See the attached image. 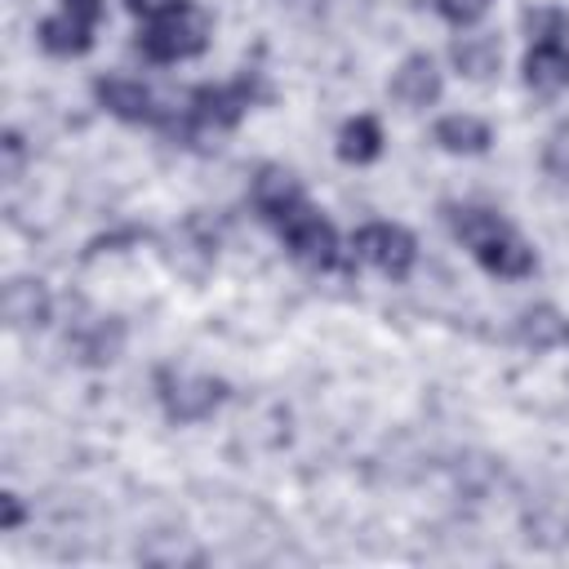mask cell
<instances>
[{
	"label": "cell",
	"mask_w": 569,
	"mask_h": 569,
	"mask_svg": "<svg viewBox=\"0 0 569 569\" xmlns=\"http://www.w3.org/2000/svg\"><path fill=\"white\" fill-rule=\"evenodd\" d=\"M249 200H253V209H258L267 222H276V227H280L289 213H298V209L307 204L298 173H293V169H284V164H262V169L253 173Z\"/></svg>",
	"instance_id": "obj_8"
},
{
	"label": "cell",
	"mask_w": 569,
	"mask_h": 569,
	"mask_svg": "<svg viewBox=\"0 0 569 569\" xmlns=\"http://www.w3.org/2000/svg\"><path fill=\"white\" fill-rule=\"evenodd\" d=\"M445 222H449V231L471 249V258L489 276H502V280L533 276L538 253L502 213L480 209V204H445Z\"/></svg>",
	"instance_id": "obj_1"
},
{
	"label": "cell",
	"mask_w": 569,
	"mask_h": 569,
	"mask_svg": "<svg viewBox=\"0 0 569 569\" xmlns=\"http://www.w3.org/2000/svg\"><path fill=\"white\" fill-rule=\"evenodd\" d=\"M511 333H516V342L525 351H556V347L569 342V316L560 307H551V302H533V307H525L516 316Z\"/></svg>",
	"instance_id": "obj_11"
},
{
	"label": "cell",
	"mask_w": 569,
	"mask_h": 569,
	"mask_svg": "<svg viewBox=\"0 0 569 569\" xmlns=\"http://www.w3.org/2000/svg\"><path fill=\"white\" fill-rule=\"evenodd\" d=\"M36 40L53 58H80V53L93 49V27L80 22V18H71V13H53V18H40Z\"/></svg>",
	"instance_id": "obj_14"
},
{
	"label": "cell",
	"mask_w": 569,
	"mask_h": 569,
	"mask_svg": "<svg viewBox=\"0 0 569 569\" xmlns=\"http://www.w3.org/2000/svg\"><path fill=\"white\" fill-rule=\"evenodd\" d=\"M351 249H356L360 262H369L387 280H405L413 271V262H418V240L400 222H365L351 236Z\"/></svg>",
	"instance_id": "obj_5"
},
{
	"label": "cell",
	"mask_w": 569,
	"mask_h": 569,
	"mask_svg": "<svg viewBox=\"0 0 569 569\" xmlns=\"http://www.w3.org/2000/svg\"><path fill=\"white\" fill-rule=\"evenodd\" d=\"M445 93V76L436 67L431 53H409L396 71H391V98L405 102L409 111H422V107H436Z\"/></svg>",
	"instance_id": "obj_9"
},
{
	"label": "cell",
	"mask_w": 569,
	"mask_h": 569,
	"mask_svg": "<svg viewBox=\"0 0 569 569\" xmlns=\"http://www.w3.org/2000/svg\"><path fill=\"white\" fill-rule=\"evenodd\" d=\"M262 98V84L253 71L236 76L231 84H200L187 102V120L182 129H173L182 142H200V138H218L227 129L240 124V116Z\"/></svg>",
	"instance_id": "obj_2"
},
{
	"label": "cell",
	"mask_w": 569,
	"mask_h": 569,
	"mask_svg": "<svg viewBox=\"0 0 569 569\" xmlns=\"http://www.w3.org/2000/svg\"><path fill=\"white\" fill-rule=\"evenodd\" d=\"M436 4V13L445 18V22H453V27H471V22H480L485 13H489V0H431Z\"/></svg>",
	"instance_id": "obj_20"
},
{
	"label": "cell",
	"mask_w": 569,
	"mask_h": 569,
	"mask_svg": "<svg viewBox=\"0 0 569 569\" xmlns=\"http://www.w3.org/2000/svg\"><path fill=\"white\" fill-rule=\"evenodd\" d=\"M525 84L538 93L569 89V44H529L525 53Z\"/></svg>",
	"instance_id": "obj_15"
},
{
	"label": "cell",
	"mask_w": 569,
	"mask_h": 569,
	"mask_svg": "<svg viewBox=\"0 0 569 569\" xmlns=\"http://www.w3.org/2000/svg\"><path fill=\"white\" fill-rule=\"evenodd\" d=\"M22 520H27L22 498H18V493H0V529H4V533H13Z\"/></svg>",
	"instance_id": "obj_23"
},
{
	"label": "cell",
	"mask_w": 569,
	"mask_h": 569,
	"mask_svg": "<svg viewBox=\"0 0 569 569\" xmlns=\"http://www.w3.org/2000/svg\"><path fill=\"white\" fill-rule=\"evenodd\" d=\"M120 347H124V320H116V316H102L71 338V351L80 365H111L120 356Z\"/></svg>",
	"instance_id": "obj_16"
},
{
	"label": "cell",
	"mask_w": 569,
	"mask_h": 569,
	"mask_svg": "<svg viewBox=\"0 0 569 569\" xmlns=\"http://www.w3.org/2000/svg\"><path fill=\"white\" fill-rule=\"evenodd\" d=\"M520 27L529 36V44H565L569 36V13L560 4H533L520 13Z\"/></svg>",
	"instance_id": "obj_18"
},
{
	"label": "cell",
	"mask_w": 569,
	"mask_h": 569,
	"mask_svg": "<svg viewBox=\"0 0 569 569\" xmlns=\"http://www.w3.org/2000/svg\"><path fill=\"white\" fill-rule=\"evenodd\" d=\"M178 0H124V9L133 13V18H142V22H151V18H160L164 9H173Z\"/></svg>",
	"instance_id": "obj_24"
},
{
	"label": "cell",
	"mask_w": 569,
	"mask_h": 569,
	"mask_svg": "<svg viewBox=\"0 0 569 569\" xmlns=\"http://www.w3.org/2000/svg\"><path fill=\"white\" fill-rule=\"evenodd\" d=\"M378 156H382V124H378L369 111L351 116V120L338 129V160H342V164H369V160H378Z\"/></svg>",
	"instance_id": "obj_17"
},
{
	"label": "cell",
	"mask_w": 569,
	"mask_h": 569,
	"mask_svg": "<svg viewBox=\"0 0 569 569\" xmlns=\"http://www.w3.org/2000/svg\"><path fill=\"white\" fill-rule=\"evenodd\" d=\"M542 173L560 187H569V124H560L547 142H542Z\"/></svg>",
	"instance_id": "obj_19"
},
{
	"label": "cell",
	"mask_w": 569,
	"mask_h": 569,
	"mask_svg": "<svg viewBox=\"0 0 569 569\" xmlns=\"http://www.w3.org/2000/svg\"><path fill=\"white\" fill-rule=\"evenodd\" d=\"M62 13H71V18L89 22V27H98L102 13H107V0H62Z\"/></svg>",
	"instance_id": "obj_22"
},
{
	"label": "cell",
	"mask_w": 569,
	"mask_h": 569,
	"mask_svg": "<svg viewBox=\"0 0 569 569\" xmlns=\"http://www.w3.org/2000/svg\"><path fill=\"white\" fill-rule=\"evenodd\" d=\"M280 240H284L289 258L302 262V267H311V271L338 267V231H333V222H329L320 209H311V204H302L298 213H289V218L280 222Z\"/></svg>",
	"instance_id": "obj_6"
},
{
	"label": "cell",
	"mask_w": 569,
	"mask_h": 569,
	"mask_svg": "<svg viewBox=\"0 0 569 569\" xmlns=\"http://www.w3.org/2000/svg\"><path fill=\"white\" fill-rule=\"evenodd\" d=\"M156 396L164 405V418L187 427V422H204L222 409V400L231 396V387L213 373H178V369H160L156 373Z\"/></svg>",
	"instance_id": "obj_4"
},
{
	"label": "cell",
	"mask_w": 569,
	"mask_h": 569,
	"mask_svg": "<svg viewBox=\"0 0 569 569\" xmlns=\"http://www.w3.org/2000/svg\"><path fill=\"white\" fill-rule=\"evenodd\" d=\"M209 36H213V18L200 4L178 0L173 9H164L142 27L138 53L151 62H182V58H200L209 49Z\"/></svg>",
	"instance_id": "obj_3"
},
{
	"label": "cell",
	"mask_w": 569,
	"mask_h": 569,
	"mask_svg": "<svg viewBox=\"0 0 569 569\" xmlns=\"http://www.w3.org/2000/svg\"><path fill=\"white\" fill-rule=\"evenodd\" d=\"M431 138H436V147L449 151V156H485L489 142H493V129H489L480 116L453 111V116H440V120H436Z\"/></svg>",
	"instance_id": "obj_12"
},
{
	"label": "cell",
	"mask_w": 569,
	"mask_h": 569,
	"mask_svg": "<svg viewBox=\"0 0 569 569\" xmlns=\"http://www.w3.org/2000/svg\"><path fill=\"white\" fill-rule=\"evenodd\" d=\"M0 156H4V182H18V178H22V164H27V142H22L18 129H4Z\"/></svg>",
	"instance_id": "obj_21"
},
{
	"label": "cell",
	"mask_w": 569,
	"mask_h": 569,
	"mask_svg": "<svg viewBox=\"0 0 569 569\" xmlns=\"http://www.w3.org/2000/svg\"><path fill=\"white\" fill-rule=\"evenodd\" d=\"M93 98H98L102 111H111L124 124H164V111H160L156 93L133 76H98Z\"/></svg>",
	"instance_id": "obj_7"
},
{
	"label": "cell",
	"mask_w": 569,
	"mask_h": 569,
	"mask_svg": "<svg viewBox=\"0 0 569 569\" xmlns=\"http://www.w3.org/2000/svg\"><path fill=\"white\" fill-rule=\"evenodd\" d=\"M449 58L458 67V76L467 80H489L498 67H502V44L493 31H471V36H458L449 44Z\"/></svg>",
	"instance_id": "obj_13"
},
{
	"label": "cell",
	"mask_w": 569,
	"mask_h": 569,
	"mask_svg": "<svg viewBox=\"0 0 569 569\" xmlns=\"http://www.w3.org/2000/svg\"><path fill=\"white\" fill-rule=\"evenodd\" d=\"M0 311L9 329H44L53 316V293L36 276H13L0 293Z\"/></svg>",
	"instance_id": "obj_10"
}]
</instances>
